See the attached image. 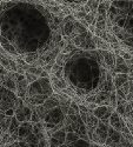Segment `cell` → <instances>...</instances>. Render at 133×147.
<instances>
[{"label": "cell", "mask_w": 133, "mask_h": 147, "mask_svg": "<svg viewBox=\"0 0 133 147\" xmlns=\"http://www.w3.org/2000/svg\"><path fill=\"white\" fill-rule=\"evenodd\" d=\"M1 38L11 42L19 57L52 52L63 40L64 18L51 14L40 3L1 1Z\"/></svg>", "instance_id": "1"}, {"label": "cell", "mask_w": 133, "mask_h": 147, "mask_svg": "<svg viewBox=\"0 0 133 147\" xmlns=\"http://www.w3.org/2000/svg\"><path fill=\"white\" fill-rule=\"evenodd\" d=\"M64 79L67 86L85 100L88 95H97L100 91H114L113 76L105 66L99 50H77L68 54L64 66Z\"/></svg>", "instance_id": "2"}, {"label": "cell", "mask_w": 133, "mask_h": 147, "mask_svg": "<svg viewBox=\"0 0 133 147\" xmlns=\"http://www.w3.org/2000/svg\"><path fill=\"white\" fill-rule=\"evenodd\" d=\"M106 31L115 35L122 50L133 57V1H112Z\"/></svg>", "instance_id": "3"}, {"label": "cell", "mask_w": 133, "mask_h": 147, "mask_svg": "<svg viewBox=\"0 0 133 147\" xmlns=\"http://www.w3.org/2000/svg\"><path fill=\"white\" fill-rule=\"evenodd\" d=\"M72 42L74 44L77 48L82 50V51H95L97 50V46L93 40V34L88 31L84 34L77 35L74 39H72Z\"/></svg>", "instance_id": "4"}, {"label": "cell", "mask_w": 133, "mask_h": 147, "mask_svg": "<svg viewBox=\"0 0 133 147\" xmlns=\"http://www.w3.org/2000/svg\"><path fill=\"white\" fill-rule=\"evenodd\" d=\"M0 93H1V113L8 111V109H12V108L16 109V106H17V102L19 99L17 93L12 92L3 86H1V90H0Z\"/></svg>", "instance_id": "5"}, {"label": "cell", "mask_w": 133, "mask_h": 147, "mask_svg": "<svg viewBox=\"0 0 133 147\" xmlns=\"http://www.w3.org/2000/svg\"><path fill=\"white\" fill-rule=\"evenodd\" d=\"M108 128H110V124H108V122L99 121V124L97 126L93 136L91 138V142L104 146L106 142V139L108 137Z\"/></svg>", "instance_id": "6"}, {"label": "cell", "mask_w": 133, "mask_h": 147, "mask_svg": "<svg viewBox=\"0 0 133 147\" xmlns=\"http://www.w3.org/2000/svg\"><path fill=\"white\" fill-rule=\"evenodd\" d=\"M115 111V108L111 107V106H98L95 109H93V114L98 118L100 121H105L108 122L110 117L112 115V113Z\"/></svg>", "instance_id": "7"}, {"label": "cell", "mask_w": 133, "mask_h": 147, "mask_svg": "<svg viewBox=\"0 0 133 147\" xmlns=\"http://www.w3.org/2000/svg\"><path fill=\"white\" fill-rule=\"evenodd\" d=\"M100 51V50H99ZM104 63L106 68L112 73V76H114V68H115V53L113 52H108V51H100Z\"/></svg>", "instance_id": "8"}, {"label": "cell", "mask_w": 133, "mask_h": 147, "mask_svg": "<svg viewBox=\"0 0 133 147\" xmlns=\"http://www.w3.org/2000/svg\"><path fill=\"white\" fill-rule=\"evenodd\" d=\"M33 133V122L31 121H26V122H22L19 127V132H18V141H24L30 134Z\"/></svg>", "instance_id": "9"}, {"label": "cell", "mask_w": 133, "mask_h": 147, "mask_svg": "<svg viewBox=\"0 0 133 147\" xmlns=\"http://www.w3.org/2000/svg\"><path fill=\"white\" fill-rule=\"evenodd\" d=\"M108 124L112 128H114L115 131L118 132H122L123 129V126L125 125V120L120 117L115 111L112 113V115L110 117V120H108Z\"/></svg>", "instance_id": "10"}, {"label": "cell", "mask_w": 133, "mask_h": 147, "mask_svg": "<svg viewBox=\"0 0 133 147\" xmlns=\"http://www.w3.org/2000/svg\"><path fill=\"white\" fill-rule=\"evenodd\" d=\"M93 40H94V44L97 46V50H100V51H108V52H113V48L111 47V45L106 42L105 40H103L101 38L97 35H93Z\"/></svg>", "instance_id": "11"}, {"label": "cell", "mask_w": 133, "mask_h": 147, "mask_svg": "<svg viewBox=\"0 0 133 147\" xmlns=\"http://www.w3.org/2000/svg\"><path fill=\"white\" fill-rule=\"evenodd\" d=\"M128 78H130L128 74H115V76L113 77V85H114V88H115V90L122 88L124 85L128 81Z\"/></svg>", "instance_id": "12"}, {"label": "cell", "mask_w": 133, "mask_h": 147, "mask_svg": "<svg viewBox=\"0 0 133 147\" xmlns=\"http://www.w3.org/2000/svg\"><path fill=\"white\" fill-rule=\"evenodd\" d=\"M1 86L7 88V90H9V91H12V92L17 93V81L11 77L9 73H8V77L4 81H1Z\"/></svg>", "instance_id": "13"}, {"label": "cell", "mask_w": 133, "mask_h": 147, "mask_svg": "<svg viewBox=\"0 0 133 147\" xmlns=\"http://www.w3.org/2000/svg\"><path fill=\"white\" fill-rule=\"evenodd\" d=\"M12 118L13 117H7L1 113V133H6L9 129V126L12 124Z\"/></svg>", "instance_id": "14"}, {"label": "cell", "mask_w": 133, "mask_h": 147, "mask_svg": "<svg viewBox=\"0 0 133 147\" xmlns=\"http://www.w3.org/2000/svg\"><path fill=\"white\" fill-rule=\"evenodd\" d=\"M27 145H30L31 147H39V142H40V139L35 136L34 133H32V134H30V136L24 140Z\"/></svg>", "instance_id": "15"}, {"label": "cell", "mask_w": 133, "mask_h": 147, "mask_svg": "<svg viewBox=\"0 0 133 147\" xmlns=\"http://www.w3.org/2000/svg\"><path fill=\"white\" fill-rule=\"evenodd\" d=\"M115 74H130V66L126 65V64L117 65L115 68H114V76Z\"/></svg>", "instance_id": "16"}, {"label": "cell", "mask_w": 133, "mask_h": 147, "mask_svg": "<svg viewBox=\"0 0 133 147\" xmlns=\"http://www.w3.org/2000/svg\"><path fill=\"white\" fill-rule=\"evenodd\" d=\"M77 50V47L74 46V44L72 42V40H70V41H67V44H66V46L64 47V50L61 51V53H64V54H70V53H72V52H74Z\"/></svg>", "instance_id": "17"}, {"label": "cell", "mask_w": 133, "mask_h": 147, "mask_svg": "<svg viewBox=\"0 0 133 147\" xmlns=\"http://www.w3.org/2000/svg\"><path fill=\"white\" fill-rule=\"evenodd\" d=\"M28 73H32V74H34V76H37V77H39L40 78V76H41V73L44 72V68L43 67H35V66H31L30 68H28V71H27Z\"/></svg>", "instance_id": "18"}, {"label": "cell", "mask_w": 133, "mask_h": 147, "mask_svg": "<svg viewBox=\"0 0 133 147\" xmlns=\"http://www.w3.org/2000/svg\"><path fill=\"white\" fill-rule=\"evenodd\" d=\"M99 4H100V1H95V0H90V1H87L86 5L90 7L91 12H94V13H97V9H98V7H99Z\"/></svg>", "instance_id": "19"}, {"label": "cell", "mask_w": 133, "mask_h": 147, "mask_svg": "<svg viewBox=\"0 0 133 147\" xmlns=\"http://www.w3.org/2000/svg\"><path fill=\"white\" fill-rule=\"evenodd\" d=\"M86 16H87L86 12H84V11H81V9H79V11H77V12H73V17H74L78 21H80V20H82V19H85Z\"/></svg>", "instance_id": "20"}, {"label": "cell", "mask_w": 133, "mask_h": 147, "mask_svg": "<svg viewBox=\"0 0 133 147\" xmlns=\"http://www.w3.org/2000/svg\"><path fill=\"white\" fill-rule=\"evenodd\" d=\"M25 77H26V80L28 81V84H30V85H31V84H33V82H35V81H37V80L39 79V77L32 74V73H28V72H26Z\"/></svg>", "instance_id": "21"}, {"label": "cell", "mask_w": 133, "mask_h": 147, "mask_svg": "<svg viewBox=\"0 0 133 147\" xmlns=\"http://www.w3.org/2000/svg\"><path fill=\"white\" fill-rule=\"evenodd\" d=\"M32 109H33V112H32L31 122H33V124H37V122H43V121H41V119H40V117H39V114L37 113V111H35L34 108H32Z\"/></svg>", "instance_id": "22"}, {"label": "cell", "mask_w": 133, "mask_h": 147, "mask_svg": "<svg viewBox=\"0 0 133 147\" xmlns=\"http://www.w3.org/2000/svg\"><path fill=\"white\" fill-rule=\"evenodd\" d=\"M95 25H91V26H88V32H91L93 35H94V33H95Z\"/></svg>", "instance_id": "23"}, {"label": "cell", "mask_w": 133, "mask_h": 147, "mask_svg": "<svg viewBox=\"0 0 133 147\" xmlns=\"http://www.w3.org/2000/svg\"><path fill=\"white\" fill-rule=\"evenodd\" d=\"M126 65H128V66H132V65H133V58H132L131 60H127V61H126Z\"/></svg>", "instance_id": "24"}, {"label": "cell", "mask_w": 133, "mask_h": 147, "mask_svg": "<svg viewBox=\"0 0 133 147\" xmlns=\"http://www.w3.org/2000/svg\"><path fill=\"white\" fill-rule=\"evenodd\" d=\"M91 147H104V146L98 145V144H94V142H91Z\"/></svg>", "instance_id": "25"}, {"label": "cell", "mask_w": 133, "mask_h": 147, "mask_svg": "<svg viewBox=\"0 0 133 147\" xmlns=\"http://www.w3.org/2000/svg\"><path fill=\"white\" fill-rule=\"evenodd\" d=\"M128 76L133 77V65H132V66H130V74H128Z\"/></svg>", "instance_id": "26"}, {"label": "cell", "mask_w": 133, "mask_h": 147, "mask_svg": "<svg viewBox=\"0 0 133 147\" xmlns=\"http://www.w3.org/2000/svg\"><path fill=\"white\" fill-rule=\"evenodd\" d=\"M130 93L133 95V85H131V88H130Z\"/></svg>", "instance_id": "27"}]
</instances>
